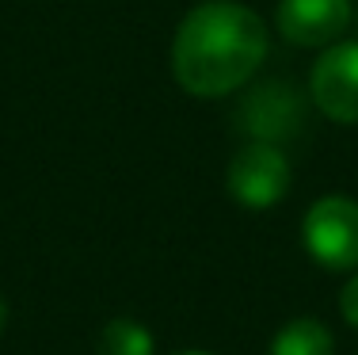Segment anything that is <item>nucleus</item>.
<instances>
[{"label":"nucleus","mask_w":358,"mask_h":355,"mask_svg":"<svg viewBox=\"0 0 358 355\" xmlns=\"http://www.w3.org/2000/svg\"><path fill=\"white\" fill-rule=\"evenodd\" d=\"M331 333L317 317H294L271 340L267 355H331Z\"/></svg>","instance_id":"0eeeda50"},{"label":"nucleus","mask_w":358,"mask_h":355,"mask_svg":"<svg viewBox=\"0 0 358 355\" xmlns=\"http://www.w3.org/2000/svg\"><path fill=\"white\" fill-rule=\"evenodd\" d=\"M309 92L331 123H358V42H331L317 57Z\"/></svg>","instance_id":"20e7f679"},{"label":"nucleus","mask_w":358,"mask_h":355,"mask_svg":"<svg viewBox=\"0 0 358 355\" xmlns=\"http://www.w3.org/2000/svg\"><path fill=\"white\" fill-rule=\"evenodd\" d=\"M236 118H241V126L255 141L278 146L282 138H289V134L297 130V123L305 118V107L286 81H267V84H259V88L248 92V99H244V107L236 111Z\"/></svg>","instance_id":"423d86ee"},{"label":"nucleus","mask_w":358,"mask_h":355,"mask_svg":"<svg viewBox=\"0 0 358 355\" xmlns=\"http://www.w3.org/2000/svg\"><path fill=\"white\" fill-rule=\"evenodd\" d=\"M289 191V160L271 141H252L229 160V195L252 210L282 202Z\"/></svg>","instance_id":"7ed1b4c3"},{"label":"nucleus","mask_w":358,"mask_h":355,"mask_svg":"<svg viewBox=\"0 0 358 355\" xmlns=\"http://www.w3.org/2000/svg\"><path fill=\"white\" fill-rule=\"evenodd\" d=\"M267 57V23L241 0H202L172 39V73L199 99L229 96Z\"/></svg>","instance_id":"f257e3e1"},{"label":"nucleus","mask_w":358,"mask_h":355,"mask_svg":"<svg viewBox=\"0 0 358 355\" xmlns=\"http://www.w3.org/2000/svg\"><path fill=\"white\" fill-rule=\"evenodd\" d=\"M351 0H278L275 23L294 46H331L351 27Z\"/></svg>","instance_id":"39448f33"},{"label":"nucleus","mask_w":358,"mask_h":355,"mask_svg":"<svg viewBox=\"0 0 358 355\" xmlns=\"http://www.w3.org/2000/svg\"><path fill=\"white\" fill-rule=\"evenodd\" d=\"M96 355H152V333L134 317H115L99 333Z\"/></svg>","instance_id":"6e6552de"},{"label":"nucleus","mask_w":358,"mask_h":355,"mask_svg":"<svg viewBox=\"0 0 358 355\" xmlns=\"http://www.w3.org/2000/svg\"><path fill=\"white\" fill-rule=\"evenodd\" d=\"M301 241L309 256L331 272L358 267V202L347 195H324L301 222Z\"/></svg>","instance_id":"f03ea898"},{"label":"nucleus","mask_w":358,"mask_h":355,"mask_svg":"<svg viewBox=\"0 0 358 355\" xmlns=\"http://www.w3.org/2000/svg\"><path fill=\"white\" fill-rule=\"evenodd\" d=\"M4 325H8V306H4V298H0V333H4Z\"/></svg>","instance_id":"9d476101"},{"label":"nucleus","mask_w":358,"mask_h":355,"mask_svg":"<svg viewBox=\"0 0 358 355\" xmlns=\"http://www.w3.org/2000/svg\"><path fill=\"white\" fill-rule=\"evenodd\" d=\"M339 309H343L347 325L358 328V275H351V283L343 286V294H339Z\"/></svg>","instance_id":"1a4fd4ad"},{"label":"nucleus","mask_w":358,"mask_h":355,"mask_svg":"<svg viewBox=\"0 0 358 355\" xmlns=\"http://www.w3.org/2000/svg\"><path fill=\"white\" fill-rule=\"evenodd\" d=\"M179 355H214V351H179Z\"/></svg>","instance_id":"9b49d317"}]
</instances>
